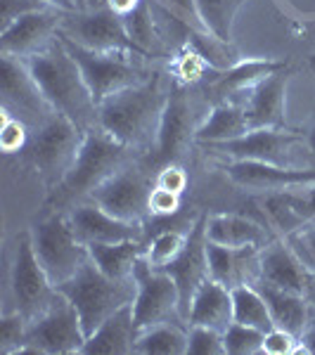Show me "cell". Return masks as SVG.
I'll list each match as a JSON object with an SVG mask.
<instances>
[{
	"instance_id": "5",
	"label": "cell",
	"mask_w": 315,
	"mask_h": 355,
	"mask_svg": "<svg viewBox=\"0 0 315 355\" xmlns=\"http://www.w3.org/2000/svg\"><path fill=\"white\" fill-rule=\"evenodd\" d=\"M85 130L65 114H53L41 128L33 130V137L28 142L31 164L36 168L38 178L48 190L62 185V180L71 171L76 154L81 150Z\"/></svg>"
},
{
	"instance_id": "46",
	"label": "cell",
	"mask_w": 315,
	"mask_h": 355,
	"mask_svg": "<svg viewBox=\"0 0 315 355\" xmlns=\"http://www.w3.org/2000/svg\"><path fill=\"white\" fill-rule=\"evenodd\" d=\"M301 343H303V351L315 355V308H311V318H308V324L301 334Z\"/></svg>"
},
{
	"instance_id": "1",
	"label": "cell",
	"mask_w": 315,
	"mask_h": 355,
	"mask_svg": "<svg viewBox=\"0 0 315 355\" xmlns=\"http://www.w3.org/2000/svg\"><path fill=\"white\" fill-rule=\"evenodd\" d=\"M166 95L157 76L124 88L97 105V125L128 150H152Z\"/></svg>"
},
{
	"instance_id": "13",
	"label": "cell",
	"mask_w": 315,
	"mask_h": 355,
	"mask_svg": "<svg viewBox=\"0 0 315 355\" xmlns=\"http://www.w3.org/2000/svg\"><path fill=\"white\" fill-rule=\"evenodd\" d=\"M152 187L154 185L145 171H140L130 162L124 168H119L112 178H107L88 199H93L107 214L121 220L145 223V218H150Z\"/></svg>"
},
{
	"instance_id": "16",
	"label": "cell",
	"mask_w": 315,
	"mask_h": 355,
	"mask_svg": "<svg viewBox=\"0 0 315 355\" xmlns=\"http://www.w3.org/2000/svg\"><path fill=\"white\" fill-rule=\"evenodd\" d=\"M221 171L232 185L261 194L294 190V187H306L315 182V166H311V168H296V166L228 159V164H223Z\"/></svg>"
},
{
	"instance_id": "19",
	"label": "cell",
	"mask_w": 315,
	"mask_h": 355,
	"mask_svg": "<svg viewBox=\"0 0 315 355\" xmlns=\"http://www.w3.org/2000/svg\"><path fill=\"white\" fill-rule=\"evenodd\" d=\"M69 223L81 242L88 244H105V242H121V239H140L142 223H128L117 216L107 214L93 199L69 206L67 211Z\"/></svg>"
},
{
	"instance_id": "36",
	"label": "cell",
	"mask_w": 315,
	"mask_h": 355,
	"mask_svg": "<svg viewBox=\"0 0 315 355\" xmlns=\"http://www.w3.org/2000/svg\"><path fill=\"white\" fill-rule=\"evenodd\" d=\"M263 336L266 331L242 322H230L223 331L225 355H263Z\"/></svg>"
},
{
	"instance_id": "7",
	"label": "cell",
	"mask_w": 315,
	"mask_h": 355,
	"mask_svg": "<svg viewBox=\"0 0 315 355\" xmlns=\"http://www.w3.org/2000/svg\"><path fill=\"white\" fill-rule=\"evenodd\" d=\"M88 339L76 308L65 294L57 291L55 301L48 308L28 320L26 346L17 355H71L81 353Z\"/></svg>"
},
{
	"instance_id": "4",
	"label": "cell",
	"mask_w": 315,
	"mask_h": 355,
	"mask_svg": "<svg viewBox=\"0 0 315 355\" xmlns=\"http://www.w3.org/2000/svg\"><path fill=\"white\" fill-rule=\"evenodd\" d=\"M135 289V277L112 279L90 259L67 282L57 284V291L65 294L69 303L76 308L85 334H93L112 313L133 303Z\"/></svg>"
},
{
	"instance_id": "28",
	"label": "cell",
	"mask_w": 315,
	"mask_h": 355,
	"mask_svg": "<svg viewBox=\"0 0 315 355\" xmlns=\"http://www.w3.org/2000/svg\"><path fill=\"white\" fill-rule=\"evenodd\" d=\"M256 287L261 289L263 299L268 303V311L273 315L275 327L287 329L301 339L303 329H306V324H308V318H311V306H308L306 294L278 289L263 282H256Z\"/></svg>"
},
{
	"instance_id": "34",
	"label": "cell",
	"mask_w": 315,
	"mask_h": 355,
	"mask_svg": "<svg viewBox=\"0 0 315 355\" xmlns=\"http://www.w3.org/2000/svg\"><path fill=\"white\" fill-rule=\"evenodd\" d=\"M247 0H197V12L209 36L232 43V26Z\"/></svg>"
},
{
	"instance_id": "8",
	"label": "cell",
	"mask_w": 315,
	"mask_h": 355,
	"mask_svg": "<svg viewBox=\"0 0 315 355\" xmlns=\"http://www.w3.org/2000/svg\"><path fill=\"white\" fill-rule=\"evenodd\" d=\"M62 43L67 45V50L81 67V73L85 83H88L95 105L105 102L107 97H112L119 90L130 88V85H137L150 78V73L140 64H135L130 60L133 55L128 53H97V50H88L67 41V38H62Z\"/></svg>"
},
{
	"instance_id": "38",
	"label": "cell",
	"mask_w": 315,
	"mask_h": 355,
	"mask_svg": "<svg viewBox=\"0 0 315 355\" xmlns=\"http://www.w3.org/2000/svg\"><path fill=\"white\" fill-rule=\"evenodd\" d=\"M187 355H225L223 331L190 324V329H187Z\"/></svg>"
},
{
	"instance_id": "22",
	"label": "cell",
	"mask_w": 315,
	"mask_h": 355,
	"mask_svg": "<svg viewBox=\"0 0 315 355\" xmlns=\"http://www.w3.org/2000/svg\"><path fill=\"white\" fill-rule=\"evenodd\" d=\"M166 272L178 284L182 318H185L192 294L197 291V287L204 279H209V263H206V216H199L197 220L190 223L185 251H182V256L173 266L166 268Z\"/></svg>"
},
{
	"instance_id": "29",
	"label": "cell",
	"mask_w": 315,
	"mask_h": 355,
	"mask_svg": "<svg viewBox=\"0 0 315 355\" xmlns=\"http://www.w3.org/2000/svg\"><path fill=\"white\" fill-rule=\"evenodd\" d=\"M145 244L140 239H121V242L88 244L90 261L112 279H133L137 261L142 259Z\"/></svg>"
},
{
	"instance_id": "10",
	"label": "cell",
	"mask_w": 315,
	"mask_h": 355,
	"mask_svg": "<svg viewBox=\"0 0 315 355\" xmlns=\"http://www.w3.org/2000/svg\"><path fill=\"white\" fill-rule=\"evenodd\" d=\"M10 291L15 299V311L26 315L28 320L41 315L57 296V287L50 282L48 272L43 270L33 251L28 230L17 234L12 266H10Z\"/></svg>"
},
{
	"instance_id": "37",
	"label": "cell",
	"mask_w": 315,
	"mask_h": 355,
	"mask_svg": "<svg viewBox=\"0 0 315 355\" xmlns=\"http://www.w3.org/2000/svg\"><path fill=\"white\" fill-rule=\"evenodd\" d=\"M28 339V318L19 311H8L0 318V353L17 355L26 346Z\"/></svg>"
},
{
	"instance_id": "39",
	"label": "cell",
	"mask_w": 315,
	"mask_h": 355,
	"mask_svg": "<svg viewBox=\"0 0 315 355\" xmlns=\"http://www.w3.org/2000/svg\"><path fill=\"white\" fill-rule=\"evenodd\" d=\"M28 145V125L12 114L3 112V128H0V147L5 154L22 152Z\"/></svg>"
},
{
	"instance_id": "47",
	"label": "cell",
	"mask_w": 315,
	"mask_h": 355,
	"mask_svg": "<svg viewBox=\"0 0 315 355\" xmlns=\"http://www.w3.org/2000/svg\"><path fill=\"white\" fill-rule=\"evenodd\" d=\"M142 0H107V8L112 10V12H117V15H128V12H133V10L140 5Z\"/></svg>"
},
{
	"instance_id": "17",
	"label": "cell",
	"mask_w": 315,
	"mask_h": 355,
	"mask_svg": "<svg viewBox=\"0 0 315 355\" xmlns=\"http://www.w3.org/2000/svg\"><path fill=\"white\" fill-rule=\"evenodd\" d=\"M62 10L48 8L41 12L19 17L10 26L0 28V53L12 55L17 60H28L48 48L60 36Z\"/></svg>"
},
{
	"instance_id": "42",
	"label": "cell",
	"mask_w": 315,
	"mask_h": 355,
	"mask_svg": "<svg viewBox=\"0 0 315 355\" xmlns=\"http://www.w3.org/2000/svg\"><path fill=\"white\" fill-rule=\"evenodd\" d=\"M182 194L164 190V187H152L150 192V216L152 218H171L180 211Z\"/></svg>"
},
{
	"instance_id": "30",
	"label": "cell",
	"mask_w": 315,
	"mask_h": 355,
	"mask_svg": "<svg viewBox=\"0 0 315 355\" xmlns=\"http://www.w3.org/2000/svg\"><path fill=\"white\" fill-rule=\"evenodd\" d=\"M301 187L284 192H271L263 194V211H266L271 225L278 230L280 237H289L294 232H301L303 227H308L306 211H303L301 202Z\"/></svg>"
},
{
	"instance_id": "18",
	"label": "cell",
	"mask_w": 315,
	"mask_h": 355,
	"mask_svg": "<svg viewBox=\"0 0 315 355\" xmlns=\"http://www.w3.org/2000/svg\"><path fill=\"white\" fill-rule=\"evenodd\" d=\"M289 67L266 76L254 88L247 90L244 102H239L251 130L256 128H287V83Z\"/></svg>"
},
{
	"instance_id": "32",
	"label": "cell",
	"mask_w": 315,
	"mask_h": 355,
	"mask_svg": "<svg viewBox=\"0 0 315 355\" xmlns=\"http://www.w3.org/2000/svg\"><path fill=\"white\" fill-rule=\"evenodd\" d=\"M232 294V322H242L261 331L275 327L273 315L268 311V303L263 299L261 289L256 284H239L230 289Z\"/></svg>"
},
{
	"instance_id": "44",
	"label": "cell",
	"mask_w": 315,
	"mask_h": 355,
	"mask_svg": "<svg viewBox=\"0 0 315 355\" xmlns=\"http://www.w3.org/2000/svg\"><path fill=\"white\" fill-rule=\"evenodd\" d=\"M187 182H190V178H187L185 168H182L178 162L162 166V168H157V175H154V185L164 187V190H171V192H178V194H185Z\"/></svg>"
},
{
	"instance_id": "2",
	"label": "cell",
	"mask_w": 315,
	"mask_h": 355,
	"mask_svg": "<svg viewBox=\"0 0 315 355\" xmlns=\"http://www.w3.org/2000/svg\"><path fill=\"white\" fill-rule=\"evenodd\" d=\"M24 62L31 76L36 78L38 88L43 90L45 100L57 114H65L83 130L97 125V105L90 95V88L78 62L71 57L60 36L45 50Z\"/></svg>"
},
{
	"instance_id": "45",
	"label": "cell",
	"mask_w": 315,
	"mask_h": 355,
	"mask_svg": "<svg viewBox=\"0 0 315 355\" xmlns=\"http://www.w3.org/2000/svg\"><path fill=\"white\" fill-rule=\"evenodd\" d=\"M301 202H303V211H306L308 225H315V182L313 185L301 187Z\"/></svg>"
},
{
	"instance_id": "31",
	"label": "cell",
	"mask_w": 315,
	"mask_h": 355,
	"mask_svg": "<svg viewBox=\"0 0 315 355\" xmlns=\"http://www.w3.org/2000/svg\"><path fill=\"white\" fill-rule=\"evenodd\" d=\"M135 353L142 355H187V331L178 322H162L137 331Z\"/></svg>"
},
{
	"instance_id": "24",
	"label": "cell",
	"mask_w": 315,
	"mask_h": 355,
	"mask_svg": "<svg viewBox=\"0 0 315 355\" xmlns=\"http://www.w3.org/2000/svg\"><path fill=\"white\" fill-rule=\"evenodd\" d=\"M187 324H197V327H211L225 331L228 324L232 322V294L225 284L216 282V279H204L192 294L190 306L185 313Z\"/></svg>"
},
{
	"instance_id": "12",
	"label": "cell",
	"mask_w": 315,
	"mask_h": 355,
	"mask_svg": "<svg viewBox=\"0 0 315 355\" xmlns=\"http://www.w3.org/2000/svg\"><path fill=\"white\" fill-rule=\"evenodd\" d=\"M60 36L81 48L97 50V53H128L142 57L130 43L126 33L121 15L112 12L110 8L95 12H65L60 24Z\"/></svg>"
},
{
	"instance_id": "48",
	"label": "cell",
	"mask_w": 315,
	"mask_h": 355,
	"mask_svg": "<svg viewBox=\"0 0 315 355\" xmlns=\"http://www.w3.org/2000/svg\"><path fill=\"white\" fill-rule=\"evenodd\" d=\"M50 8H57L62 12H76V0H43Z\"/></svg>"
},
{
	"instance_id": "14",
	"label": "cell",
	"mask_w": 315,
	"mask_h": 355,
	"mask_svg": "<svg viewBox=\"0 0 315 355\" xmlns=\"http://www.w3.org/2000/svg\"><path fill=\"white\" fill-rule=\"evenodd\" d=\"M303 133L289 128H256L247 135L228 142L199 145L206 152L221 154L235 162H266L278 166H291V152L296 145H303Z\"/></svg>"
},
{
	"instance_id": "3",
	"label": "cell",
	"mask_w": 315,
	"mask_h": 355,
	"mask_svg": "<svg viewBox=\"0 0 315 355\" xmlns=\"http://www.w3.org/2000/svg\"><path fill=\"white\" fill-rule=\"evenodd\" d=\"M130 157H133V150L114 140L100 125L85 128L76 162L62 180V185L55 187L57 202L74 206L88 199L107 178H112L119 168L133 162Z\"/></svg>"
},
{
	"instance_id": "23",
	"label": "cell",
	"mask_w": 315,
	"mask_h": 355,
	"mask_svg": "<svg viewBox=\"0 0 315 355\" xmlns=\"http://www.w3.org/2000/svg\"><path fill=\"white\" fill-rule=\"evenodd\" d=\"M135 339L133 303H128L112 313L93 334H88L81 355H128L135 353Z\"/></svg>"
},
{
	"instance_id": "41",
	"label": "cell",
	"mask_w": 315,
	"mask_h": 355,
	"mask_svg": "<svg viewBox=\"0 0 315 355\" xmlns=\"http://www.w3.org/2000/svg\"><path fill=\"white\" fill-rule=\"evenodd\" d=\"M164 12L173 15L176 19H180L185 26H190L194 33H206L204 24L199 19L197 12V0H154Z\"/></svg>"
},
{
	"instance_id": "49",
	"label": "cell",
	"mask_w": 315,
	"mask_h": 355,
	"mask_svg": "<svg viewBox=\"0 0 315 355\" xmlns=\"http://www.w3.org/2000/svg\"><path fill=\"white\" fill-rule=\"evenodd\" d=\"M303 145H306L308 157L313 159V166H315V123L311 125V130H308V135H306V140H303Z\"/></svg>"
},
{
	"instance_id": "9",
	"label": "cell",
	"mask_w": 315,
	"mask_h": 355,
	"mask_svg": "<svg viewBox=\"0 0 315 355\" xmlns=\"http://www.w3.org/2000/svg\"><path fill=\"white\" fill-rule=\"evenodd\" d=\"M133 320L135 329L142 331L162 322H185L180 306V289L166 270H154L145 259L137 261L135 270Z\"/></svg>"
},
{
	"instance_id": "43",
	"label": "cell",
	"mask_w": 315,
	"mask_h": 355,
	"mask_svg": "<svg viewBox=\"0 0 315 355\" xmlns=\"http://www.w3.org/2000/svg\"><path fill=\"white\" fill-rule=\"evenodd\" d=\"M50 5L43 0H0V28L10 26L19 17H26L31 12H41L48 10Z\"/></svg>"
},
{
	"instance_id": "20",
	"label": "cell",
	"mask_w": 315,
	"mask_h": 355,
	"mask_svg": "<svg viewBox=\"0 0 315 355\" xmlns=\"http://www.w3.org/2000/svg\"><path fill=\"white\" fill-rule=\"evenodd\" d=\"M311 279L313 272L303 266L284 237H275L261 249L259 282L278 289L296 291V294H308Z\"/></svg>"
},
{
	"instance_id": "25",
	"label": "cell",
	"mask_w": 315,
	"mask_h": 355,
	"mask_svg": "<svg viewBox=\"0 0 315 355\" xmlns=\"http://www.w3.org/2000/svg\"><path fill=\"white\" fill-rule=\"evenodd\" d=\"M289 64L282 60H237L232 67L216 71L214 81H211L209 90L211 95L219 97V102L228 100V95H239L254 88L256 83L263 81L266 76L287 69Z\"/></svg>"
},
{
	"instance_id": "27",
	"label": "cell",
	"mask_w": 315,
	"mask_h": 355,
	"mask_svg": "<svg viewBox=\"0 0 315 355\" xmlns=\"http://www.w3.org/2000/svg\"><path fill=\"white\" fill-rule=\"evenodd\" d=\"M249 123L239 102H216L209 110V116L194 130V145H211V142H228L249 133Z\"/></svg>"
},
{
	"instance_id": "21",
	"label": "cell",
	"mask_w": 315,
	"mask_h": 355,
	"mask_svg": "<svg viewBox=\"0 0 315 355\" xmlns=\"http://www.w3.org/2000/svg\"><path fill=\"white\" fill-rule=\"evenodd\" d=\"M263 246H223L206 239L209 277L235 289L239 284H256L261 270Z\"/></svg>"
},
{
	"instance_id": "40",
	"label": "cell",
	"mask_w": 315,
	"mask_h": 355,
	"mask_svg": "<svg viewBox=\"0 0 315 355\" xmlns=\"http://www.w3.org/2000/svg\"><path fill=\"white\" fill-rule=\"evenodd\" d=\"M294 353H306L299 336L282 327H273L266 331V336H263V355H294Z\"/></svg>"
},
{
	"instance_id": "6",
	"label": "cell",
	"mask_w": 315,
	"mask_h": 355,
	"mask_svg": "<svg viewBox=\"0 0 315 355\" xmlns=\"http://www.w3.org/2000/svg\"><path fill=\"white\" fill-rule=\"evenodd\" d=\"M28 232H31L33 251L55 287L76 275L78 268L90 259L88 246L76 237L69 216L62 211L33 223Z\"/></svg>"
},
{
	"instance_id": "35",
	"label": "cell",
	"mask_w": 315,
	"mask_h": 355,
	"mask_svg": "<svg viewBox=\"0 0 315 355\" xmlns=\"http://www.w3.org/2000/svg\"><path fill=\"white\" fill-rule=\"evenodd\" d=\"M187 234H190V230H171V227L157 232L145 244L142 259L154 270H166V268H171L182 256V251L187 246Z\"/></svg>"
},
{
	"instance_id": "11",
	"label": "cell",
	"mask_w": 315,
	"mask_h": 355,
	"mask_svg": "<svg viewBox=\"0 0 315 355\" xmlns=\"http://www.w3.org/2000/svg\"><path fill=\"white\" fill-rule=\"evenodd\" d=\"M0 97H3V112L12 114L33 130L41 128L55 114L43 90L38 88L36 78L28 71L26 62L12 55H3L0 62Z\"/></svg>"
},
{
	"instance_id": "33",
	"label": "cell",
	"mask_w": 315,
	"mask_h": 355,
	"mask_svg": "<svg viewBox=\"0 0 315 355\" xmlns=\"http://www.w3.org/2000/svg\"><path fill=\"white\" fill-rule=\"evenodd\" d=\"M124 26L128 33L130 43L142 57H150L154 50L162 45V36L157 28V17H154V3L152 0H142L133 12L124 15Z\"/></svg>"
},
{
	"instance_id": "15",
	"label": "cell",
	"mask_w": 315,
	"mask_h": 355,
	"mask_svg": "<svg viewBox=\"0 0 315 355\" xmlns=\"http://www.w3.org/2000/svg\"><path fill=\"white\" fill-rule=\"evenodd\" d=\"M194 130L197 128H192L190 97H187L182 85H173L169 90V95H166L157 140H154V147L150 150V157H147L150 164L154 168H162L166 164H176L187 142H194Z\"/></svg>"
},
{
	"instance_id": "26",
	"label": "cell",
	"mask_w": 315,
	"mask_h": 355,
	"mask_svg": "<svg viewBox=\"0 0 315 355\" xmlns=\"http://www.w3.org/2000/svg\"><path fill=\"white\" fill-rule=\"evenodd\" d=\"M206 239L223 246H266L275 237L249 216L214 214L206 216Z\"/></svg>"
}]
</instances>
